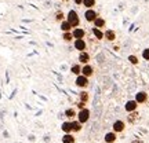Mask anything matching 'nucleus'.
<instances>
[{
  "mask_svg": "<svg viewBox=\"0 0 149 143\" xmlns=\"http://www.w3.org/2000/svg\"><path fill=\"white\" fill-rule=\"evenodd\" d=\"M66 21L72 25V28H73V29H74V28H79V25H80L79 14H77L74 10H70L69 12H68V15H66Z\"/></svg>",
  "mask_w": 149,
  "mask_h": 143,
  "instance_id": "f257e3e1",
  "label": "nucleus"
},
{
  "mask_svg": "<svg viewBox=\"0 0 149 143\" xmlns=\"http://www.w3.org/2000/svg\"><path fill=\"white\" fill-rule=\"evenodd\" d=\"M90 116H91V113L87 107L83 109V110H79L77 111V121H79L80 124H86V122L90 120Z\"/></svg>",
  "mask_w": 149,
  "mask_h": 143,
  "instance_id": "f03ea898",
  "label": "nucleus"
},
{
  "mask_svg": "<svg viewBox=\"0 0 149 143\" xmlns=\"http://www.w3.org/2000/svg\"><path fill=\"white\" fill-rule=\"evenodd\" d=\"M76 85L79 87V88H81V90H84V88H87L88 87V84H90V81H88V79L86 77V76H83V74H80V76H77L76 77Z\"/></svg>",
  "mask_w": 149,
  "mask_h": 143,
  "instance_id": "7ed1b4c3",
  "label": "nucleus"
},
{
  "mask_svg": "<svg viewBox=\"0 0 149 143\" xmlns=\"http://www.w3.org/2000/svg\"><path fill=\"white\" fill-rule=\"evenodd\" d=\"M84 18L88 23H94V21L98 18V14H97V11L94 10V8H90V10H86Z\"/></svg>",
  "mask_w": 149,
  "mask_h": 143,
  "instance_id": "20e7f679",
  "label": "nucleus"
},
{
  "mask_svg": "<svg viewBox=\"0 0 149 143\" xmlns=\"http://www.w3.org/2000/svg\"><path fill=\"white\" fill-rule=\"evenodd\" d=\"M112 129H113L115 133L123 132V131L126 129V122L123 121V120H116V121L113 122V125H112Z\"/></svg>",
  "mask_w": 149,
  "mask_h": 143,
  "instance_id": "39448f33",
  "label": "nucleus"
},
{
  "mask_svg": "<svg viewBox=\"0 0 149 143\" xmlns=\"http://www.w3.org/2000/svg\"><path fill=\"white\" fill-rule=\"evenodd\" d=\"M74 48L79 51V53H83V51H87V43H86L84 39H76L73 43Z\"/></svg>",
  "mask_w": 149,
  "mask_h": 143,
  "instance_id": "423d86ee",
  "label": "nucleus"
},
{
  "mask_svg": "<svg viewBox=\"0 0 149 143\" xmlns=\"http://www.w3.org/2000/svg\"><path fill=\"white\" fill-rule=\"evenodd\" d=\"M135 102L138 105H142V103H146L148 102V94L145 91H139L135 94Z\"/></svg>",
  "mask_w": 149,
  "mask_h": 143,
  "instance_id": "0eeeda50",
  "label": "nucleus"
},
{
  "mask_svg": "<svg viewBox=\"0 0 149 143\" xmlns=\"http://www.w3.org/2000/svg\"><path fill=\"white\" fill-rule=\"evenodd\" d=\"M137 107H138V103L135 102V99H131V101L126 102L124 110L127 111V113H133V111H137Z\"/></svg>",
  "mask_w": 149,
  "mask_h": 143,
  "instance_id": "6e6552de",
  "label": "nucleus"
},
{
  "mask_svg": "<svg viewBox=\"0 0 149 143\" xmlns=\"http://www.w3.org/2000/svg\"><path fill=\"white\" fill-rule=\"evenodd\" d=\"M81 74H83V76H86L87 79H90L91 76L94 74V68H93L90 64L83 65V66H81Z\"/></svg>",
  "mask_w": 149,
  "mask_h": 143,
  "instance_id": "1a4fd4ad",
  "label": "nucleus"
},
{
  "mask_svg": "<svg viewBox=\"0 0 149 143\" xmlns=\"http://www.w3.org/2000/svg\"><path fill=\"white\" fill-rule=\"evenodd\" d=\"M79 64L80 65H87V64H90V54L87 53V51H83V53H79Z\"/></svg>",
  "mask_w": 149,
  "mask_h": 143,
  "instance_id": "9d476101",
  "label": "nucleus"
},
{
  "mask_svg": "<svg viewBox=\"0 0 149 143\" xmlns=\"http://www.w3.org/2000/svg\"><path fill=\"white\" fill-rule=\"evenodd\" d=\"M72 35H73V39H84L86 36V30L83 28H74L73 30H72Z\"/></svg>",
  "mask_w": 149,
  "mask_h": 143,
  "instance_id": "9b49d317",
  "label": "nucleus"
},
{
  "mask_svg": "<svg viewBox=\"0 0 149 143\" xmlns=\"http://www.w3.org/2000/svg\"><path fill=\"white\" fill-rule=\"evenodd\" d=\"M104 39L108 40V41H115L116 40V32L112 30V29H108V30L104 32Z\"/></svg>",
  "mask_w": 149,
  "mask_h": 143,
  "instance_id": "f8f14e48",
  "label": "nucleus"
},
{
  "mask_svg": "<svg viewBox=\"0 0 149 143\" xmlns=\"http://www.w3.org/2000/svg\"><path fill=\"white\" fill-rule=\"evenodd\" d=\"M65 117L66 118H69V120H73L74 117H77V111L74 110V107H68L66 110H65Z\"/></svg>",
  "mask_w": 149,
  "mask_h": 143,
  "instance_id": "ddd939ff",
  "label": "nucleus"
},
{
  "mask_svg": "<svg viewBox=\"0 0 149 143\" xmlns=\"http://www.w3.org/2000/svg\"><path fill=\"white\" fill-rule=\"evenodd\" d=\"M59 28H61L62 33H65V32H72V30H73L72 25H70V23L66 21V19H65L64 22H61V23H59Z\"/></svg>",
  "mask_w": 149,
  "mask_h": 143,
  "instance_id": "4468645a",
  "label": "nucleus"
},
{
  "mask_svg": "<svg viewBox=\"0 0 149 143\" xmlns=\"http://www.w3.org/2000/svg\"><path fill=\"white\" fill-rule=\"evenodd\" d=\"M104 139H105L107 143H115L117 139V133H115L113 131H112V132H108V133H105V138Z\"/></svg>",
  "mask_w": 149,
  "mask_h": 143,
  "instance_id": "2eb2a0df",
  "label": "nucleus"
},
{
  "mask_svg": "<svg viewBox=\"0 0 149 143\" xmlns=\"http://www.w3.org/2000/svg\"><path fill=\"white\" fill-rule=\"evenodd\" d=\"M81 66H83V65H80V64L72 65V66H70V73L74 74L76 77H77V76H80V74H81Z\"/></svg>",
  "mask_w": 149,
  "mask_h": 143,
  "instance_id": "dca6fc26",
  "label": "nucleus"
},
{
  "mask_svg": "<svg viewBox=\"0 0 149 143\" xmlns=\"http://www.w3.org/2000/svg\"><path fill=\"white\" fill-rule=\"evenodd\" d=\"M61 129L64 133H72V121H64L61 125Z\"/></svg>",
  "mask_w": 149,
  "mask_h": 143,
  "instance_id": "f3484780",
  "label": "nucleus"
},
{
  "mask_svg": "<svg viewBox=\"0 0 149 143\" xmlns=\"http://www.w3.org/2000/svg\"><path fill=\"white\" fill-rule=\"evenodd\" d=\"M107 25V21L102 18V17H98L95 21H94V28H98V29H102V28H105Z\"/></svg>",
  "mask_w": 149,
  "mask_h": 143,
  "instance_id": "a211bd4d",
  "label": "nucleus"
},
{
  "mask_svg": "<svg viewBox=\"0 0 149 143\" xmlns=\"http://www.w3.org/2000/svg\"><path fill=\"white\" fill-rule=\"evenodd\" d=\"M88 101H90V95H88L87 91H81V92H79V102L87 103Z\"/></svg>",
  "mask_w": 149,
  "mask_h": 143,
  "instance_id": "6ab92c4d",
  "label": "nucleus"
},
{
  "mask_svg": "<svg viewBox=\"0 0 149 143\" xmlns=\"http://www.w3.org/2000/svg\"><path fill=\"white\" fill-rule=\"evenodd\" d=\"M81 128H83V124H80L77 120H73L72 121V133H76V132H80L81 131Z\"/></svg>",
  "mask_w": 149,
  "mask_h": 143,
  "instance_id": "aec40b11",
  "label": "nucleus"
},
{
  "mask_svg": "<svg viewBox=\"0 0 149 143\" xmlns=\"http://www.w3.org/2000/svg\"><path fill=\"white\" fill-rule=\"evenodd\" d=\"M62 143H76V139H74L73 133H64Z\"/></svg>",
  "mask_w": 149,
  "mask_h": 143,
  "instance_id": "412c9836",
  "label": "nucleus"
},
{
  "mask_svg": "<svg viewBox=\"0 0 149 143\" xmlns=\"http://www.w3.org/2000/svg\"><path fill=\"white\" fill-rule=\"evenodd\" d=\"M138 111H133V113H128V116H127V121L130 122V124H134V122L138 120Z\"/></svg>",
  "mask_w": 149,
  "mask_h": 143,
  "instance_id": "4be33fe9",
  "label": "nucleus"
},
{
  "mask_svg": "<svg viewBox=\"0 0 149 143\" xmlns=\"http://www.w3.org/2000/svg\"><path fill=\"white\" fill-rule=\"evenodd\" d=\"M93 35H94V37H95L97 40H102V39H104V32H102V29L93 28Z\"/></svg>",
  "mask_w": 149,
  "mask_h": 143,
  "instance_id": "5701e85b",
  "label": "nucleus"
},
{
  "mask_svg": "<svg viewBox=\"0 0 149 143\" xmlns=\"http://www.w3.org/2000/svg\"><path fill=\"white\" fill-rule=\"evenodd\" d=\"M65 19H66V15L64 14V11H57V12H55V21L57 22L61 23V22H64Z\"/></svg>",
  "mask_w": 149,
  "mask_h": 143,
  "instance_id": "b1692460",
  "label": "nucleus"
},
{
  "mask_svg": "<svg viewBox=\"0 0 149 143\" xmlns=\"http://www.w3.org/2000/svg\"><path fill=\"white\" fill-rule=\"evenodd\" d=\"M97 0H83V6H84L87 10H90V8H93L94 6H95Z\"/></svg>",
  "mask_w": 149,
  "mask_h": 143,
  "instance_id": "393cba45",
  "label": "nucleus"
},
{
  "mask_svg": "<svg viewBox=\"0 0 149 143\" xmlns=\"http://www.w3.org/2000/svg\"><path fill=\"white\" fill-rule=\"evenodd\" d=\"M62 39H64V41L70 43L73 40V35H72V32H65V33H62Z\"/></svg>",
  "mask_w": 149,
  "mask_h": 143,
  "instance_id": "a878e982",
  "label": "nucleus"
},
{
  "mask_svg": "<svg viewBox=\"0 0 149 143\" xmlns=\"http://www.w3.org/2000/svg\"><path fill=\"white\" fill-rule=\"evenodd\" d=\"M128 61H130V64H133V65H138V57H135V55H130L128 57Z\"/></svg>",
  "mask_w": 149,
  "mask_h": 143,
  "instance_id": "bb28decb",
  "label": "nucleus"
},
{
  "mask_svg": "<svg viewBox=\"0 0 149 143\" xmlns=\"http://www.w3.org/2000/svg\"><path fill=\"white\" fill-rule=\"evenodd\" d=\"M142 58L145 61H149V48H145L144 51H142Z\"/></svg>",
  "mask_w": 149,
  "mask_h": 143,
  "instance_id": "cd10ccee",
  "label": "nucleus"
},
{
  "mask_svg": "<svg viewBox=\"0 0 149 143\" xmlns=\"http://www.w3.org/2000/svg\"><path fill=\"white\" fill-rule=\"evenodd\" d=\"M97 61H98L100 64H102V62L105 61V57H104V54H98V57H97Z\"/></svg>",
  "mask_w": 149,
  "mask_h": 143,
  "instance_id": "c85d7f7f",
  "label": "nucleus"
},
{
  "mask_svg": "<svg viewBox=\"0 0 149 143\" xmlns=\"http://www.w3.org/2000/svg\"><path fill=\"white\" fill-rule=\"evenodd\" d=\"M77 107H79L80 110H83V109H86V103H83V102H77Z\"/></svg>",
  "mask_w": 149,
  "mask_h": 143,
  "instance_id": "c756f323",
  "label": "nucleus"
},
{
  "mask_svg": "<svg viewBox=\"0 0 149 143\" xmlns=\"http://www.w3.org/2000/svg\"><path fill=\"white\" fill-rule=\"evenodd\" d=\"M131 143H144V140H142V139H133Z\"/></svg>",
  "mask_w": 149,
  "mask_h": 143,
  "instance_id": "7c9ffc66",
  "label": "nucleus"
},
{
  "mask_svg": "<svg viewBox=\"0 0 149 143\" xmlns=\"http://www.w3.org/2000/svg\"><path fill=\"white\" fill-rule=\"evenodd\" d=\"M74 3H76V4L77 6H80V4H83V0H73Z\"/></svg>",
  "mask_w": 149,
  "mask_h": 143,
  "instance_id": "2f4dec72",
  "label": "nucleus"
}]
</instances>
